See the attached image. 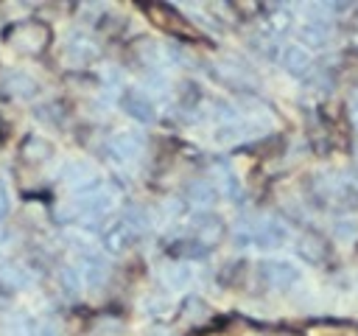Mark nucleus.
Wrapping results in <instances>:
<instances>
[{"mask_svg": "<svg viewBox=\"0 0 358 336\" xmlns=\"http://www.w3.org/2000/svg\"><path fill=\"white\" fill-rule=\"evenodd\" d=\"M193 221H196V224H193V230H196L199 235H204V238H218V235H221V218H218V216L199 213Z\"/></svg>", "mask_w": 358, "mask_h": 336, "instance_id": "nucleus-8", "label": "nucleus"}, {"mask_svg": "<svg viewBox=\"0 0 358 336\" xmlns=\"http://www.w3.org/2000/svg\"><path fill=\"white\" fill-rule=\"evenodd\" d=\"M131 238H134V230H131L126 221H117V224L106 227L103 235H101V241H103V246H106L109 252H120V249H126V246L131 244Z\"/></svg>", "mask_w": 358, "mask_h": 336, "instance_id": "nucleus-4", "label": "nucleus"}, {"mask_svg": "<svg viewBox=\"0 0 358 336\" xmlns=\"http://www.w3.org/2000/svg\"><path fill=\"white\" fill-rule=\"evenodd\" d=\"M190 199L199 204H210V202H215V190L207 182H196V185H190Z\"/></svg>", "mask_w": 358, "mask_h": 336, "instance_id": "nucleus-9", "label": "nucleus"}, {"mask_svg": "<svg viewBox=\"0 0 358 336\" xmlns=\"http://www.w3.org/2000/svg\"><path fill=\"white\" fill-rule=\"evenodd\" d=\"M260 272H263L266 283L274 286V288H288L299 280V269L288 260H268V263L260 266Z\"/></svg>", "mask_w": 358, "mask_h": 336, "instance_id": "nucleus-1", "label": "nucleus"}, {"mask_svg": "<svg viewBox=\"0 0 358 336\" xmlns=\"http://www.w3.org/2000/svg\"><path fill=\"white\" fill-rule=\"evenodd\" d=\"M322 244L316 241V238H299V255L305 258V260H319L322 258V249H319Z\"/></svg>", "mask_w": 358, "mask_h": 336, "instance_id": "nucleus-11", "label": "nucleus"}, {"mask_svg": "<svg viewBox=\"0 0 358 336\" xmlns=\"http://www.w3.org/2000/svg\"><path fill=\"white\" fill-rule=\"evenodd\" d=\"M299 36L305 45L310 48H324L327 39H330V22L327 20H313V22H305L299 28Z\"/></svg>", "mask_w": 358, "mask_h": 336, "instance_id": "nucleus-5", "label": "nucleus"}, {"mask_svg": "<svg viewBox=\"0 0 358 336\" xmlns=\"http://www.w3.org/2000/svg\"><path fill=\"white\" fill-rule=\"evenodd\" d=\"M285 238H288V230H285L282 224H277V221H268V224H263V227L255 232V244H260L263 249L282 246Z\"/></svg>", "mask_w": 358, "mask_h": 336, "instance_id": "nucleus-6", "label": "nucleus"}, {"mask_svg": "<svg viewBox=\"0 0 358 336\" xmlns=\"http://www.w3.org/2000/svg\"><path fill=\"white\" fill-rule=\"evenodd\" d=\"M112 148H115V154H117V157L131 160V157L140 151V140H137L131 132H123V134H117V137L112 140Z\"/></svg>", "mask_w": 358, "mask_h": 336, "instance_id": "nucleus-7", "label": "nucleus"}, {"mask_svg": "<svg viewBox=\"0 0 358 336\" xmlns=\"http://www.w3.org/2000/svg\"><path fill=\"white\" fill-rule=\"evenodd\" d=\"M333 235H336L338 241H352V238L358 235V224H355L352 218H341V221H336Z\"/></svg>", "mask_w": 358, "mask_h": 336, "instance_id": "nucleus-10", "label": "nucleus"}, {"mask_svg": "<svg viewBox=\"0 0 358 336\" xmlns=\"http://www.w3.org/2000/svg\"><path fill=\"white\" fill-rule=\"evenodd\" d=\"M120 106H123L134 120H143V123L154 120V104H151L140 90H126L123 98H120Z\"/></svg>", "mask_w": 358, "mask_h": 336, "instance_id": "nucleus-2", "label": "nucleus"}, {"mask_svg": "<svg viewBox=\"0 0 358 336\" xmlns=\"http://www.w3.org/2000/svg\"><path fill=\"white\" fill-rule=\"evenodd\" d=\"M280 62H282V67L291 73V76H308L310 73V53L305 50V48H299V45H288L285 50H282V56H280Z\"/></svg>", "mask_w": 358, "mask_h": 336, "instance_id": "nucleus-3", "label": "nucleus"}]
</instances>
